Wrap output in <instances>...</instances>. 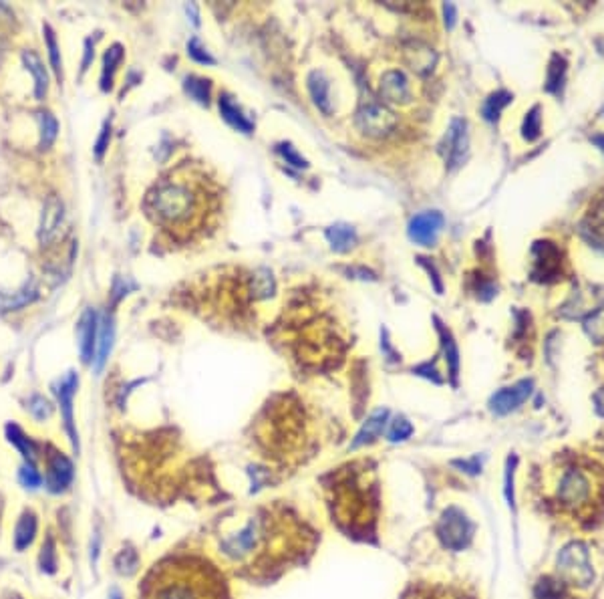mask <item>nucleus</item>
Instances as JSON below:
<instances>
[{"label": "nucleus", "mask_w": 604, "mask_h": 599, "mask_svg": "<svg viewBox=\"0 0 604 599\" xmlns=\"http://www.w3.org/2000/svg\"><path fill=\"white\" fill-rule=\"evenodd\" d=\"M145 212L178 239H192L214 224L220 212V190L204 170L185 164L149 190Z\"/></svg>", "instance_id": "obj_1"}, {"label": "nucleus", "mask_w": 604, "mask_h": 599, "mask_svg": "<svg viewBox=\"0 0 604 599\" xmlns=\"http://www.w3.org/2000/svg\"><path fill=\"white\" fill-rule=\"evenodd\" d=\"M147 599H228V595L222 581L210 569L184 565L175 569L173 579L170 573H163Z\"/></svg>", "instance_id": "obj_2"}, {"label": "nucleus", "mask_w": 604, "mask_h": 599, "mask_svg": "<svg viewBox=\"0 0 604 599\" xmlns=\"http://www.w3.org/2000/svg\"><path fill=\"white\" fill-rule=\"evenodd\" d=\"M556 569L560 575V581L570 583V586L588 587L594 581V569H592L588 549L580 541L566 545L558 553Z\"/></svg>", "instance_id": "obj_3"}, {"label": "nucleus", "mask_w": 604, "mask_h": 599, "mask_svg": "<svg viewBox=\"0 0 604 599\" xmlns=\"http://www.w3.org/2000/svg\"><path fill=\"white\" fill-rule=\"evenodd\" d=\"M475 525L458 506H449L437 525V537L449 551H463L472 543Z\"/></svg>", "instance_id": "obj_4"}, {"label": "nucleus", "mask_w": 604, "mask_h": 599, "mask_svg": "<svg viewBox=\"0 0 604 599\" xmlns=\"http://www.w3.org/2000/svg\"><path fill=\"white\" fill-rule=\"evenodd\" d=\"M604 303V289L596 285H582L574 289L560 305L558 315L564 319H588Z\"/></svg>", "instance_id": "obj_5"}, {"label": "nucleus", "mask_w": 604, "mask_h": 599, "mask_svg": "<svg viewBox=\"0 0 604 599\" xmlns=\"http://www.w3.org/2000/svg\"><path fill=\"white\" fill-rule=\"evenodd\" d=\"M534 266H532V279L540 283H552L560 277V249L550 240H538L532 246Z\"/></svg>", "instance_id": "obj_6"}, {"label": "nucleus", "mask_w": 604, "mask_h": 599, "mask_svg": "<svg viewBox=\"0 0 604 599\" xmlns=\"http://www.w3.org/2000/svg\"><path fill=\"white\" fill-rule=\"evenodd\" d=\"M356 125L371 137H383L397 125L395 113L383 103H367L356 113Z\"/></svg>", "instance_id": "obj_7"}, {"label": "nucleus", "mask_w": 604, "mask_h": 599, "mask_svg": "<svg viewBox=\"0 0 604 599\" xmlns=\"http://www.w3.org/2000/svg\"><path fill=\"white\" fill-rule=\"evenodd\" d=\"M77 386H79V377L75 372H69L57 384V398H59V410H61V416H63V424H65L66 434H69V440L73 444L75 450H79V436H77V428H75V418H73V398H75V392H77Z\"/></svg>", "instance_id": "obj_8"}, {"label": "nucleus", "mask_w": 604, "mask_h": 599, "mask_svg": "<svg viewBox=\"0 0 604 599\" xmlns=\"http://www.w3.org/2000/svg\"><path fill=\"white\" fill-rule=\"evenodd\" d=\"M532 387H534L532 380H522L510 387H501L489 398V410L496 416H506V413L518 410L525 399L532 396Z\"/></svg>", "instance_id": "obj_9"}, {"label": "nucleus", "mask_w": 604, "mask_h": 599, "mask_svg": "<svg viewBox=\"0 0 604 599\" xmlns=\"http://www.w3.org/2000/svg\"><path fill=\"white\" fill-rule=\"evenodd\" d=\"M467 146H470V137H467V123L465 120H451L447 127L446 135V164L449 170L460 168L465 161L467 156Z\"/></svg>", "instance_id": "obj_10"}, {"label": "nucleus", "mask_w": 604, "mask_h": 599, "mask_svg": "<svg viewBox=\"0 0 604 599\" xmlns=\"http://www.w3.org/2000/svg\"><path fill=\"white\" fill-rule=\"evenodd\" d=\"M443 214L441 212H421L409 222V239L421 246H434L437 236L443 228Z\"/></svg>", "instance_id": "obj_11"}, {"label": "nucleus", "mask_w": 604, "mask_h": 599, "mask_svg": "<svg viewBox=\"0 0 604 599\" xmlns=\"http://www.w3.org/2000/svg\"><path fill=\"white\" fill-rule=\"evenodd\" d=\"M73 477H75V468L65 454H49V458H47V480H45L49 493L59 494L66 491L69 484L73 482Z\"/></svg>", "instance_id": "obj_12"}, {"label": "nucleus", "mask_w": 604, "mask_h": 599, "mask_svg": "<svg viewBox=\"0 0 604 599\" xmlns=\"http://www.w3.org/2000/svg\"><path fill=\"white\" fill-rule=\"evenodd\" d=\"M65 222V206L57 196H49L45 208H42V218H40L39 239L45 244H53L54 240L61 236V228Z\"/></svg>", "instance_id": "obj_13"}, {"label": "nucleus", "mask_w": 604, "mask_h": 599, "mask_svg": "<svg viewBox=\"0 0 604 599\" xmlns=\"http://www.w3.org/2000/svg\"><path fill=\"white\" fill-rule=\"evenodd\" d=\"M379 93L393 105H405L411 101V85H409L407 75L399 69H391L387 73H383L381 83H379Z\"/></svg>", "instance_id": "obj_14"}, {"label": "nucleus", "mask_w": 604, "mask_h": 599, "mask_svg": "<svg viewBox=\"0 0 604 599\" xmlns=\"http://www.w3.org/2000/svg\"><path fill=\"white\" fill-rule=\"evenodd\" d=\"M591 496V484L580 470H568L560 480L558 498L564 505H580Z\"/></svg>", "instance_id": "obj_15"}, {"label": "nucleus", "mask_w": 604, "mask_h": 599, "mask_svg": "<svg viewBox=\"0 0 604 599\" xmlns=\"http://www.w3.org/2000/svg\"><path fill=\"white\" fill-rule=\"evenodd\" d=\"M97 331H99V319L93 309H87L81 315L77 325V337H79V353L85 363L95 360V346H97Z\"/></svg>", "instance_id": "obj_16"}, {"label": "nucleus", "mask_w": 604, "mask_h": 599, "mask_svg": "<svg viewBox=\"0 0 604 599\" xmlns=\"http://www.w3.org/2000/svg\"><path fill=\"white\" fill-rule=\"evenodd\" d=\"M403 57L409 69H413L417 75H429L437 65V53L429 45L421 40H411L403 49Z\"/></svg>", "instance_id": "obj_17"}, {"label": "nucleus", "mask_w": 604, "mask_h": 599, "mask_svg": "<svg viewBox=\"0 0 604 599\" xmlns=\"http://www.w3.org/2000/svg\"><path fill=\"white\" fill-rule=\"evenodd\" d=\"M39 531V517L35 515V510H25L14 527V549L16 551H25L27 547L33 545L35 537Z\"/></svg>", "instance_id": "obj_18"}, {"label": "nucleus", "mask_w": 604, "mask_h": 599, "mask_svg": "<svg viewBox=\"0 0 604 599\" xmlns=\"http://www.w3.org/2000/svg\"><path fill=\"white\" fill-rule=\"evenodd\" d=\"M435 323H437V331H439V337H441V347H443V355H446L447 361V372H449V377H451V382L455 386L458 384V375H460V351H458V346L453 341L451 331L439 319H435Z\"/></svg>", "instance_id": "obj_19"}, {"label": "nucleus", "mask_w": 604, "mask_h": 599, "mask_svg": "<svg viewBox=\"0 0 604 599\" xmlns=\"http://www.w3.org/2000/svg\"><path fill=\"white\" fill-rule=\"evenodd\" d=\"M23 61H25V67L30 71L33 79H35V97L42 101L47 93H49V73H47V67L42 65L40 57L35 51H25L23 53Z\"/></svg>", "instance_id": "obj_20"}, {"label": "nucleus", "mask_w": 604, "mask_h": 599, "mask_svg": "<svg viewBox=\"0 0 604 599\" xmlns=\"http://www.w3.org/2000/svg\"><path fill=\"white\" fill-rule=\"evenodd\" d=\"M37 297H39V289H37L35 280H30L16 293H0V311L2 313L18 311L23 307L30 305L33 301H37Z\"/></svg>", "instance_id": "obj_21"}, {"label": "nucleus", "mask_w": 604, "mask_h": 599, "mask_svg": "<svg viewBox=\"0 0 604 599\" xmlns=\"http://www.w3.org/2000/svg\"><path fill=\"white\" fill-rule=\"evenodd\" d=\"M4 432H6V440L13 444L18 452L23 454L25 462H33L35 464L39 450H37V444L25 434V430L21 426H16V424H6Z\"/></svg>", "instance_id": "obj_22"}, {"label": "nucleus", "mask_w": 604, "mask_h": 599, "mask_svg": "<svg viewBox=\"0 0 604 599\" xmlns=\"http://www.w3.org/2000/svg\"><path fill=\"white\" fill-rule=\"evenodd\" d=\"M387 418H389V412H387V410H377V412L371 413L367 418V422L359 430L355 442H353V448H359V446H363V444H368V442H373L375 438H379V434H381L383 428H385Z\"/></svg>", "instance_id": "obj_23"}, {"label": "nucleus", "mask_w": 604, "mask_h": 599, "mask_svg": "<svg viewBox=\"0 0 604 599\" xmlns=\"http://www.w3.org/2000/svg\"><path fill=\"white\" fill-rule=\"evenodd\" d=\"M220 111H222L223 120L228 121L238 132L250 133L254 130V123L238 109L236 103L232 101V97H228V95H222V97H220Z\"/></svg>", "instance_id": "obj_24"}, {"label": "nucleus", "mask_w": 604, "mask_h": 599, "mask_svg": "<svg viewBox=\"0 0 604 599\" xmlns=\"http://www.w3.org/2000/svg\"><path fill=\"white\" fill-rule=\"evenodd\" d=\"M566 67H568V63H566V59L562 55H552L550 65H548V75H546V85H544V89L548 93H562V87H564L566 81Z\"/></svg>", "instance_id": "obj_25"}, {"label": "nucleus", "mask_w": 604, "mask_h": 599, "mask_svg": "<svg viewBox=\"0 0 604 599\" xmlns=\"http://www.w3.org/2000/svg\"><path fill=\"white\" fill-rule=\"evenodd\" d=\"M512 101H513V95L510 93V91H504V89H501V91L492 93L489 97H487L486 101H484V105H482V115H484V120L498 121L499 115H501V111L510 105Z\"/></svg>", "instance_id": "obj_26"}, {"label": "nucleus", "mask_w": 604, "mask_h": 599, "mask_svg": "<svg viewBox=\"0 0 604 599\" xmlns=\"http://www.w3.org/2000/svg\"><path fill=\"white\" fill-rule=\"evenodd\" d=\"M308 89H310V95L315 99L316 107L325 113H330V99H329V81L323 73L315 71L310 77H308Z\"/></svg>", "instance_id": "obj_27"}, {"label": "nucleus", "mask_w": 604, "mask_h": 599, "mask_svg": "<svg viewBox=\"0 0 604 599\" xmlns=\"http://www.w3.org/2000/svg\"><path fill=\"white\" fill-rule=\"evenodd\" d=\"M123 59V47L121 45H113L107 49L105 57H103V73H101V87L103 91H109L111 89V83H113V75L117 71V65Z\"/></svg>", "instance_id": "obj_28"}, {"label": "nucleus", "mask_w": 604, "mask_h": 599, "mask_svg": "<svg viewBox=\"0 0 604 599\" xmlns=\"http://www.w3.org/2000/svg\"><path fill=\"white\" fill-rule=\"evenodd\" d=\"M111 347H113V321L105 317L103 323H101V331H99V351H97V358H95V370H97V372L103 370L107 358H109V353H111Z\"/></svg>", "instance_id": "obj_29"}, {"label": "nucleus", "mask_w": 604, "mask_h": 599, "mask_svg": "<svg viewBox=\"0 0 604 599\" xmlns=\"http://www.w3.org/2000/svg\"><path fill=\"white\" fill-rule=\"evenodd\" d=\"M327 239L330 240L332 249L339 251V253H344L349 249H353L356 242V234L355 230L351 227H344V224H337V227H330L327 230Z\"/></svg>", "instance_id": "obj_30"}, {"label": "nucleus", "mask_w": 604, "mask_h": 599, "mask_svg": "<svg viewBox=\"0 0 604 599\" xmlns=\"http://www.w3.org/2000/svg\"><path fill=\"white\" fill-rule=\"evenodd\" d=\"M39 123H40V149H49L53 146V142L59 135V121L54 120V115L51 111H39Z\"/></svg>", "instance_id": "obj_31"}, {"label": "nucleus", "mask_w": 604, "mask_h": 599, "mask_svg": "<svg viewBox=\"0 0 604 599\" xmlns=\"http://www.w3.org/2000/svg\"><path fill=\"white\" fill-rule=\"evenodd\" d=\"M566 583L554 577H542L536 587H534V595L536 599H564Z\"/></svg>", "instance_id": "obj_32"}, {"label": "nucleus", "mask_w": 604, "mask_h": 599, "mask_svg": "<svg viewBox=\"0 0 604 599\" xmlns=\"http://www.w3.org/2000/svg\"><path fill=\"white\" fill-rule=\"evenodd\" d=\"M542 133V107L534 105L525 113L522 123V137L525 142H536Z\"/></svg>", "instance_id": "obj_33"}, {"label": "nucleus", "mask_w": 604, "mask_h": 599, "mask_svg": "<svg viewBox=\"0 0 604 599\" xmlns=\"http://www.w3.org/2000/svg\"><path fill=\"white\" fill-rule=\"evenodd\" d=\"M210 81L202 79V77H187L185 79V91L190 97H194L196 101L208 105L210 103Z\"/></svg>", "instance_id": "obj_34"}, {"label": "nucleus", "mask_w": 604, "mask_h": 599, "mask_svg": "<svg viewBox=\"0 0 604 599\" xmlns=\"http://www.w3.org/2000/svg\"><path fill=\"white\" fill-rule=\"evenodd\" d=\"M584 331L594 343H604V305L584 319Z\"/></svg>", "instance_id": "obj_35"}, {"label": "nucleus", "mask_w": 604, "mask_h": 599, "mask_svg": "<svg viewBox=\"0 0 604 599\" xmlns=\"http://www.w3.org/2000/svg\"><path fill=\"white\" fill-rule=\"evenodd\" d=\"M42 33H45V40H47V49H49V57H51V65H53L54 75L61 79L63 75V61H61V51H59V45H57V39H54V30L49 25L42 27Z\"/></svg>", "instance_id": "obj_36"}, {"label": "nucleus", "mask_w": 604, "mask_h": 599, "mask_svg": "<svg viewBox=\"0 0 604 599\" xmlns=\"http://www.w3.org/2000/svg\"><path fill=\"white\" fill-rule=\"evenodd\" d=\"M115 569L121 575H133L139 569V555L133 549H123L115 557Z\"/></svg>", "instance_id": "obj_37"}, {"label": "nucleus", "mask_w": 604, "mask_h": 599, "mask_svg": "<svg viewBox=\"0 0 604 599\" xmlns=\"http://www.w3.org/2000/svg\"><path fill=\"white\" fill-rule=\"evenodd\" d=\"M18 482H21L25 489L35 491V489H39L40 484H42V477H40V472L35 468L33 462H25V464L18 468Z\"/></svg>", "instance_id": "obj_38"}, {"label": "nucleus", "mask_w": 604, "mask_h": 599, "mask_svg": "<svg viewBox=\"0 0 604 599\" xmlns=\"http://www.w3.org/2000/svg\"><path fill=\"white\" fill-rule=\"evenodd\" d=\"M27 408L30 416H33L35 420H39V422L47 420V418L53 413V406H51V401L45 398V396H33V398L28 399Z\"/></svg>", "instance_id": "obj_39"}, {"label": "nucleus", "mask_w": 604, "mask_h": 599, "mask_svg": "<svg viewBox=\"0 0 604 599\" xmlns=\"http://www.w3.org/2000/svg\"><path fill=\"white\" fill-rule=\"evenodd\" d=\"M54 567H57V551H54V543L53 539H47L42 543V549H40V569L47 573H53Z\"/></svg>", "instance_id": "obj_40"}, {"label": "nucleus", "mask_w": 604, "mask_h": 599, "mask_svg": "<svg viewBox=\"0 0 604 599\" xmlns=\"http://www.w3.org/2000/svg\"><path fill=\"white\" fill-rule=\"evenodd\" d=\"M411 434H413V426L409 424L405 418H397V420H393V424L389 428V440H391V442L407 440Z\"/></svg>", "instance_id": "obj_41"}, {"label": "nucleus", "mask_w": 604, "mask_h": 599, "mask_svg": "<svg viewBox=\"0 0 604 599\" xmlns=\"http://www.w3.org/2000/svg\"><path fill=\"white\" fill-rule=\"evenodd\" d=\"M187 53H190V57H192L194 61H197V63H208V65L214 63V59L206 53V49L199 45V40L197 39H192L187 42Z\"/></svg>", "instance_id": "obj_42"}, {"label": "nucleus", "mask_w": 604, "mask_h": 599, "mask_svg": "<svg viewBox=\"0 0 604 599\" xmlns=\"http://www.w3.org/2000/svg\"><path fill=\"white\" fill-rule=\"evenodd\" d=\"M580 234L591 242V246H594V249H598V251H603L604 253V234H600L596 228H588L584 227V224H580Z\"/></svg>", "instance_id": "obj_43"}, {"label": "nucleus", "mask_w": 604, "mask_h": 599, "mask_svg": "<svg viewBox=\"0 0 604 599\" xmlns=\"http://www.w3.org/2000/svg\"><path fill=\"white\" fill-rule=\"evenodd\" d=\"M109 139H111V121H105V125H103V130H101V135H99V139H97V144H95V156H97L99 160L103 158L105 149L109 147Z\"/></svg>", "instance_id": "obj_44"}, {"label": "nucleus", "mask_w": 604, "mask_h": 599, "mask_svg": "<svg viewBox=\"0 0 604 599\" xmlns=\"http://www.w3.org/2000/svg\"><path fill=\"white\" fill-rule=\"evenodd\" d=\"M278 152H280V154L286 158V161L292 164V166H296V168H306V161L302 160L301 156H298V154H296V152H294L290 146H280L278 147Z\"/></svg>", "instance_id": "obj_45"}, {"label": "nucleus", "mask_w": 604, "mask_h": 599, "mask_svg": "<svg viewBox=\"0 0 604 599\" xmlns=\"http://www.w3.org/2000/svg\"><path fill=\"white\" fill-rule=\"evenodd\" d=\"M513 464H516V456L508 460V472H506V496L510 501V506L513 505Z\"/></svg>", "instance_id": "obj_46"}, {"label": "nucleus", "mask_w": 604, "mask_h": 599, "mask_svg": "<svg viewBox=\"0 0 604 599\" xmlns=\"http://www.w3.org/2000/svg\"><path fill=\"white\" fill-rule=\"evenodd\" d=\"M453 464L460 466V468H465V472H472V474H477V472H480V468H482V464H480V458H477V456H475V458H472V460H455Z\"/></svg>", "instance_id": "obj_47"}, {"label": "nucleus", "mask_w": 604, "mask_h": 599, "mask_svg": "<svg viewBox=\"0 0 604 599\" xmlns=\"http://www.w3.org/2000/svg\"><path fill=\"white\" fill-rule=\"evenodd\" d=\"M419 261H421V265H423V266H425V268H427V270H429V275H434L435 291H437V293H439V295L443 293V285H441V280H439V277H437V270H435V266L429 265V263H427V258H419Z\"/></svg>", "instance_id": "obj_48"}, {"label": "nucleus", "mask_w": 604, "mask_h": 599, "mask_svg": "<svg viewBox=\"0 0 604 599\" xmlns=\"http://www.w3.org/2000/svg\"><path fill=\"white\" fill-rule=\"evenodd\" d=\"M455 6L453 4H443V14H446V27L447 28H453V25H455Z\"/></svg>", "instance_id": "obj_49"}, {"label": "nucleus", "mask_w": 604, "mask_h": 599, "mask_svg": "<svg viewBox=\"0 0 604 599\" xmlns=\"http://www.w3.org/2000/svg\"><path fill=\"white\" fill-rule=\"evenodd\" d=\"M594 404H596V412L600 413V416H604V387H600L596 394H594Z\"/></svg>", "instance_id": "obj_50"}, {"label": "nucleus", "mask_w": 604, "mask_h": 599, "mask_svg": "<svg viewBox=\"0 0 604 599\" xmlns=\"http://www.w3.org/2000/svg\"><path fill=\"white\" fill-rule=\"evenodd\" d=\"M591 142L604 154V133H594L591 137Z\"/></svg>", "instance_id": "obj_51"}, {"label": "nucleus", "mask_w": 604, "mask_h": 599, "mask_svg": "<svg viewBox=\"0 0 604 599\" xmlns=\"http://www.w3.org/2000/svg\"><path fill=\"white\" fill-rule=\"evenodd\" d=\"M85 51H87V55H85V61H83V71L87 69V65H89V61H91V40H87V45H85Z\"/></svg>", "instance_id": "obj_52"}, {"label": "nucleus", "mask_w": 604, "mask_h": 599, "mask_svg": "<svg viewBox=\"0 0 604 599\" xmlns=\"http://www.w3.org/2000/svg\"><path fill=\"white\" fill-rule=\"evenodd\" d=\"M109 599H121V593H119L117 589H111V593H109Z\"/></svg>", "instance_id": "obj_53"}, {"label": "nucleus", "mask_w": 604, "mask_h": 599, "mask_svg": "<svg viewBox=\"0 0 604 599\" xmlns=\"http://www.w3.org/2000/svg\"><path fill=\"white\" fill-rule=\"evenodd\" d=\"M603 113H604V111H603Z\"/></svg>", "instance_id": "obj_54"}]
</instances>
